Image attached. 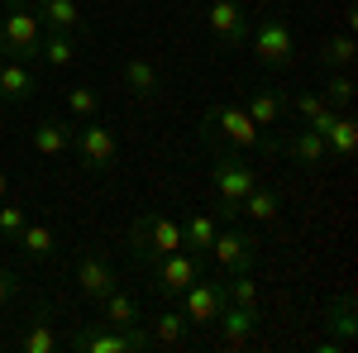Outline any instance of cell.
Returning <instances> with one entry per match:
<instances>
[{
	"mask_svg": "<svg viewBox=\"0 0 358 353\" xmlns=\"http://www.w3.org/2000/svg\"><path fill=\"white\" fill-rule=\"evenodd\" d=\"M201 143H206V148L229 143V148H239V153H277V134L258 129L239 101H215V106H206V115H201Z\"/></svg>",
	"mask_w": 358,
	"mask_h": 353,
	"instance_id": "1",
	"label": "cell"
},
{
	"mask_svg": "<svg viewBox=\"0 0 358 353\" xmlns=\"http://www.w3.org/2000/svg\"><path fill=\"white\" fill-rule=\"evenodd\" d=\"M210 187H215V215L229 224V219L239 215L244 196L258 187V167H253L248 153L220 143V148H210Z\"/></svg>",
	"mask_w": 358,
	"mask_h": 353,
	"instance_id": "2",
	"label": "cell"
},
{
	"mask_svg": "<svg viewBox=\"0 0 358 353\" xmlns=\"http://www.w3.org/2000/svg\"><path fill=\"white\" fill-rule=\"evenodd\" d=\"M38 43H43V20H38L34 0H5V15H0V57L38 62Z\"/></svg>",
	"mask_w": 358,
	"mask_h": 353,
	"instance_id": "3",
	"label": "cell"
},
{
	"mask_svg": "<svg viewBox=\"0 0 358 353\" xmlns=\"http://www.w3.org/2000/svg\"><path fill=\"white\" fill-rule=\"evenodd\" d=\"M177 248H187L182 239V224L163 210H143V215L129 224V253H134L138 268H148V263H158L163 253H177Z\"/></svg>",
	"mask_w": 358,
	"mask_h": 353,
	"instance_id": "4",
	"label": "cell"
},
{
	"mask_svg": "<svg viewBox=\"0 0 358 353\" xmlns=\"http://www.w3.org/2000/svg\"><path fill=\"white\" fill-rule=\"evenodd\" d=\"M143 272H148L153 291H158L163 301H177L196 277L206 272V253H196V248H177V253H163L158 263H148Z\"/></svg>",
	"mask_w": 358,
	"mask_h": 353,
	"instance_id": "5",
	"label": "cell"
},
{
	"mask_svg": "<svg viewBox=\"0 0 358 353\" xmlns=\"http://www.w3.org/2000/svg\"><path fill=\"white\" fill-rule=\"evenodd\" d=\"M77 353H143L153 349V334L143 325H129V329H110V325H82L72 339H67Z\"/></svg>",
	"mask_w": 358,
	"mask_h": 353,
	"instance_id": "6",
	"label": "cell"
},
{
	"mask_svg": "<svg viewBox=\"0 0 358 353\" xmlns=\"http://www.w3.org/2000/svg\"><path fill=\"white\" fill-rule=\"evenodd\" d=\"M72 148H77L86 172H110L115 158H120V134H115L106 120H82L72 129Z\"/></svg>",
	"mask_w": 358,
	"mask_h": 353,
	"instance_id": "7",
	"label": "cell"
},
{
	"mask_svg": "<svg viewBox=\"0 0 358 353\" xmlns=\"http://www.w3.org/2000/svg\"><path fill=\"white\" fill-rule=\"evenodd\" d=\"M248 43H253V57L263 67H292V57H296V34L282 15H263L248 29Z\"/></svg>",
	"mask_w": 358,
	"mask_h": 353,
	"instance_id": "8",
	"label": "cell"
},
{
	"mask_svg": "<svg viewBox=\"0 0 358 353\" xmlns=\"http://www.w3.org/2000/svg\"><path fill=\"white\" fill-rule=\"evenodd\" d=\"M206 29L220 48H248V10L244 0H210L206 5Z\"/></svg>",
	"mask_w": 358,
	"mask_h": 353,
	"instance_id": "9",
	"label": "cell"
},
{
	"mask_svg": "<svg viewBox=\"0 0 358 353\" xmlns=\"http://www.w3.org/2000/svg\"><path fill=\"white\" fill-rule=\"evenodd\" d=\"M210 258L215 268L229 277V272H258V239L253 229H220L215 244H210Z\"/></svg>",
	"mask_w": 358,
	"mask_h": 353,
	"instance_id": "10",
	"label": "cell"
},
{
	"mask_svg": "<svg viewBox=\"0 0 358 353\" xmlns=\"http://www.w3.org/2000/svg\"><path fill=\"white\" fill-rule=\"evenodd\" d=\"M177 301H182L177 310L187 315V325H215V315L224 310V282H215L210 272H201Z\"/></svg>",
	"mask_w": 358,
	"mask_h": 353,
	"instance_id": "11",
	"label": "cell"
},
{
	"mask_svg": "<svg viewBox=\"0 0 358 353\" xmlns=\"http://www.w3.org/2000/svg\"><path fill=\"white\" fill-rule=\"evenodd\" d=\"M115 287H120V277H115V263L106 258V253H96V248H91V253L77 258V291H82L91 305H96L101 296H110Z\"/></svg>",
	"mask_w": 358,
	"mask_h": 353,
	"instance_id": "12",
	"label": "cell"
},
{
	"mask_svg": "<svg viewBox=\"0 0 358 353\" xmlns=\"http://www.w3.org/2000/svg\"><path fill=\"white\" fill-rule=\"evenodd\" d=\"M239 106H244L248 120H253L258 129H268V134H273V129H282V120H287V96H282V91H273V86H253Z\"/></svg>",
	"mask_w": 358,
	"mask_h": 353,
	"instance_id": "13",
	"label": "cell"
},
{
	"mask_svg": "<svg viewBox=\"0 0 358 353\" xmlns=\"http://www.w3.org/2000/svg\"><path fill=\"white\" fill-rule=\"evenodd\" d=\"M215 329H220L224 349H239L244 339L258 334V305H234V301H224V310L215 315Z\"/></svg>",
	"mask_w": 358,
	"mask_h": 353,
	"instance_id": "14",
	"label": "cell"
},
{
	"mask_svg": "<svg viewBox=\"0 0 358 353\" xmlns=\"http://www.w3.org/2000/svg\"><path fill=\"white\" fill-rule=\"evenodd\" d=\"M34 91H38V77L29 72V62L0 57V101L5 106H24V101H34Z\"/></svg>",
	"mask_w": 358,
	"mask_h": 353,
	"instance_id": "15",
	"label": "cell"
},
{
	"mask_svg": "<svg viewBox=\"0 0 358 353\" xmlns=\"http://www.w3.org/2000/svg\"><path fill=\"white\" fill-rule=\"evenodd\" d=\"M277 153H287L292 163H301V167H320L325 163V138L315 134L310 124H301V129H292L287 138H277Z\"/></svg>",
	"mask_w": 358,
	"mask_h": 353,
	"instance_id": "16",
	"label": "cell"
},
{
	"mask_svg": "<svg viewBox=\"0 0 358 353\" xmlns=\"http://www.w3.org/2000/svg\"><path fill=\"white\" fill-rule=\"evenodd\" d=\"M72 129L77 124H67V120H38L34 129H29V143H34V153H43V158H62L67 148H72Z\"/></svg>",
	"mask_w": 358,
	"mask_h": 353,
	"instance_id": "17",
	"label": "cell"
},
{
	"mask_svg": "<svg viewBox=\"0 0 358 353\" xmlns=\"http://www.w3.org/2000/svg\"><path fill=\"white\" fill-rule=\"evenodd\" d=\"M20 349H24V353H57V349H62V334H57L53 310H48V305L34 310V320H29L24 334H20Z\"/></svg>",
	"mask_w": 358,
	"mask_h": 353,
	"instance_id": "18",
	"label": "cell"
},
{
	"mask_svg": "<svg viewBox=\"0 0 358 353\" xmlns=\"http://www.w3.org/2000/svg\"><path fill=\"white\" fill-rule=\"evenodd\" d=\"M96 320H101V325H110V329L138 325V320H143V315H138V296H129V291H120V287H115L110 296L96 301Z\"/></svg>",
	"mask_w": 358,
	"mask_h": 353,
	"instance_id": "19",
	"label": "cell"
},
{
	"mask_svg": "<svg viewBox=\"0 0 358 353\" xmlns=\"http://www.w3.org/2000/svg\"><path fill=\"white\" fill-rule=\"evenodd\" d=\"M34 10H38L43 29H62V34H82L86 29V15L77 0H34Z\"/></svg>",
	"mask_w": 358,
	"mask_h": 353,
	"instance_id": "20",
	"label": "cell"
},
{
	"mask_svg": "<svg viewBox=\"0 0 358 353\" xmlns=\"http://www.w3.org/2000/svg\"><path fill=\"white\" fill-rule=\"evenodd\" d=\"M358 148V124L349 110H339V120H334L330 129H325V158H334V163H349Z\"/></svg>",
	"mask_w": 358,
	"mask_h": 353,
	"instance_id": "21",
	"label": "cell"
},
{
	"mask_svg": "<svg viewBox=\"0 0 358 353\" xmlns=\"http://www.w3.org/2000/svg\"><path fill=\"white\" fill-rule=\"evenodd\" d=\"M239 215H244L248 224H273V219L282 215V201H277V191H273V187H263V182H258V187L244 196Z\"/></svg>",
	"mask_w": 358,
	"mask_h": 353,
	"instance_id": "22",
	"label": "cell"
},
{
	"mask_svg": "<svg viewBox=\"0 0 358 353\" xmlns=\"http://www.w3.org/2000/svg\"><path fill=\"white\" fill-rule=\"evenodd\" d=\"M38 62H48V67H72V62H77V34H62V29H43V43H38Z\"/></svg>",
	"mask_w": 358,
	"mask_h": 353,
	"instance_id": "23",
	"label": "cell"
},
{
	"mask_svg": "<svg viewBox=\"0 0 358 353\" xmlns=\"http://www.w3.org/2000/svg\"><path fill=\"white\" fill-rule=\"evenodd\" d=\"M354 34H349V29H339V34H330V38H325V43H320V67H325V72H349V67H354Z\"/></svg>",
	"mask_w": 358,
	"mask_h": 353,
	"instance_id": "24",
	"label": "cell"
},
{
	"mask_svg": "<svg viewBox=\"0 0 358 353\" xmlns=\"http://www.w3.org/2000/svg\"><path fill=\"white\" fill-rule=\"evenodd\" d=\"M187 315L182 310H158L153 320H148V334H153V344H163V349H177V344H187Z\"/></svg>",
	"mask_w": 358,
	"mask_h": 353,
	"instance_id": "25",
	"label": "cell"
},
{
	"mask_svg": "<svg viewBox=\"0 0 358 353\" xmlns=\"http://www.w3.org/2000/svg\"><path fill=\"white\" fill-rule=\"evenodd\" d=\"M15 244L24 248V258L43 263V258H53V248H57V229H53V224H34V219H29L24 229H20V239H15Z\"/></svg>",
	"mask_w": 358,
	"mask_h": 353,
	"instance_id": "26",
	"label": "cell"
},
{
	"mask_svg": "<svg viewBox=\"0 0 358 353\" xmlns=\"http://www.w3.org/2000/svg\"><path fill=\"white\" fill-rule=\"evenodd\" d=\"M124 86L134 91L138 101H153V96H158V67H153L148 57H129V62H124Z\"/></svg>",
	"mask_w": 358,
	"mask_h": 353,
	"instance_id": "27",
	"label": "cell"
},
{
	"mask_svg": "<svg viewBox=\"0 0 358 353\" xmlns=\"http://www.w3.org/2000/svg\"><path fill=\"white\" fill-rule=\"evenodd\" d=\"M215 234H220V224H215V215H187V224H182V239H187V248H196V253H210V244H215Z\"/></svg>",
	"mask_w": 358,
	"mask_h": 353,
	"instance_id": "28",
	"label": "cell"
},
{
	"mask_svg": "<svg viewBox=\"0 0 358 353\" xmlns=\"http://www.w3.org/2000/svg\"><path fill=\"white\" fill-rule=\"evenodd\" d=\"M325 325L344 339V344H354V291H339L330 301V310H325Z\"/></svg>",
	"mask_w": 358,
	"mask_h": 353,
	"instance_id": "29",
	"label": "cell"
},
{
	"mask_svg": "<svg viewBox=\"0 0 358 353\" xmlns=\"http://www.w3.org/2000/svg\"><path fill=\"white\" fill-rule=\"evenodd\" d=\"M62 101H67V110H72L77 120H96V115H101V96H96L91 86H67Z\"/></svg>",
	"mask_w": 358,
	"mask_h": 353,
	"instance_id": "30",
	"label": "cell"
},
{
	"mask_svg": "<svg viewBox=\"0 0 358 353\" xmlns=\"http://www.w3.org/2000/svg\"><path fill=\"white\" fill-rule=\"evenodd\" d=\"M224 301H234V305H258V282H253V272H229V277H224Z\"/></svg>",
	"mask_w": 358,
	"mask_h": 353,
	"instance_id": "31",
	"label": "cell"
},
{
	"mask_svg": "<svg viewBox=\"0 0 358 353\" xmlns=\"http://www.w3.org/2000/svg\"><path fill=\"white\" fill-rule=\"evenodd\" d=\"M320 101L330 110H349V101H354V77L349 72H330V82H325V91H320Z\"/></svg>",
	"mask_w": 358,
	"mask_h": 353,
	"instance_id": "32",
	"label": "cell"
},
{
	"mask_svg": "<svg viewBox=\"0 0 358 353\" xmlns=\"http://www.w3.org/2000/svg\"><path fill=\"white\" fill-rule=\"evenodd\" d=\"M29 224L24 206H15V201H0V239H20V229Z\"/></svg>",
	"mask_w": 358,
	"mask_h": 353,
	"instance_id": "33",
	"label": "cell"
},
{
	"mask_svg": "<svg viewBox=\"0 0 358 353\" xmlns=\"http://www.w3.org/2000/svg\"><path fill=\"white\" fill-rule=\"evenodd\" d=\"M287 110H296L306 124H310V120L325 110V101H320V91H306V96H296V101H287Z\"/></svg>",
	"mask_w": 358,
	"mask_h": 353,
	"instance_id": "34",
	"label": "cell"
},
{
	"mask_svg": "<svg viewBox=\"0 0 358 353\" xmlns=\"http://www.w3.org/2000/svg\"><path fill=\"white\" fill-rule=\"evenodd\" d=\"M15 296H20V277L0 268V310H5V305H15Z\"/></svg>",
	"mask_w": 358,
	"mask_h": 353,
	"instance_id": "35",
	"label": "cell"
},
{
	"mask_svg": "<svg viewBox=\"0 0 358 353\" xmlns=\"http://www.w3.org/2000/svg\"><path fill=\"white\" fill-rule=\"evenodd\" d=\"M315 349H320V353H344V349H349V344H344V339H320Z\"/></svg>",
	"mask_w": 358,
	"mask_h": 353,
	"instance_id": "36",
	"label": "cell"
},
{
	"mask_svg": "<svg viewBox=\"0 0 358 353\" xmlns=\"http://www.w3.org/2000/svg\"><path fill=\"white\" fill-rule=\"evenodd\" d=\"M5 196H10V177L0 172V201H5Z\"/></svg>",
	"mask_w": 358,
	"mask_h": 353,
	"instance_id": "37",
	"label": "cell"
},
{
	"mask_svg": "<svg viewBox=\"0 0 358 353\" xmlns=\"http://www.w3.org/2000/svg\"><path fill=\"white\" fill-rule=\"evenodd\" d=\"M268 5H273V0H268Z\"/></svg>",
	"mask_w": 358,
	"mask_h": 353,
	"instance_id": "38",
	"label": "cell"
}]
</instances>
